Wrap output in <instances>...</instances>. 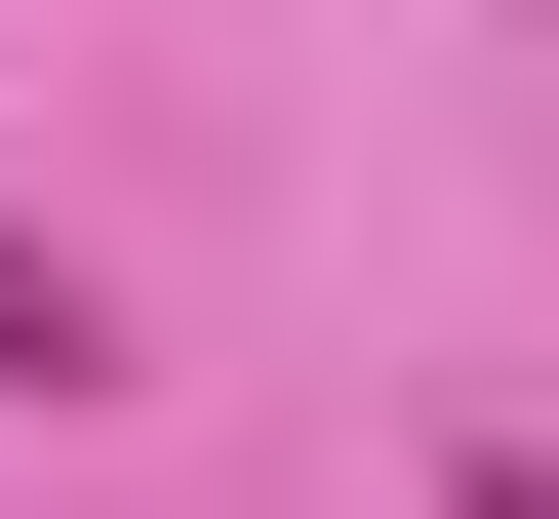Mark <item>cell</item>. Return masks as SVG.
Listing matches in <instances>:
<instances>
[{
    "label": "cell",
    "instance_id": "obj_1",
    "mask_svg": "<svg viewBox=\"0 0 559 519\" xmlns=\"http://www.w3.org/2000/svg\"><path fill=\"white\" fill-rule=\"evenodd\" d=\"M0 400H120V320H81V240H0Z\"/></svg>",
    "mask_w": 559,
    "mask_h": 519
},
{
    "label": "cell",
    "instance_id": "obj_2",
    "mask_svg": "<svg viewBox=\"0 0 559 519\" xmlns=\"http://www.w3.org/2000/svg\"><path fill=\"white\" fill-rule=\"evenodd\" d=\"M440 519H559V439H440Z\"/></svg>",
    "mask_w": 559,
    "mask_h": 519
}]
</instances>
